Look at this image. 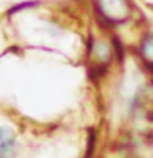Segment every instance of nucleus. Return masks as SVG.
<instances>
[{
	"label": "nucleus",
	"mask_w": 153,
	"mask_h": 158,
	"mask_svg": "<svg viewBox=\"0 0 153 158\" xmlns=\"http://www.w3.org/2000/svg\"><path fill=\"white\" fill-rule=\"evenodd\" d=\"M15 135L8 127H0V158H13Z\"/></svg>",
	"instance_id": "1"
},
{
	"label": "nucleus",
	"mask_w": 153,
	"mask_h": 158,
	"mask_svg": "<svg viewBox=\"0 0 153 158\" xmlns=\"http://www.w3.org/2000/svg\"><path fill=\"white\" fill-rule=\"evenodd\" d=\"M142 56L145 58V61L148 64H153V36H148L142 41Z\"/></svg>",
	"instance_id": "2"
}]
</instances>
